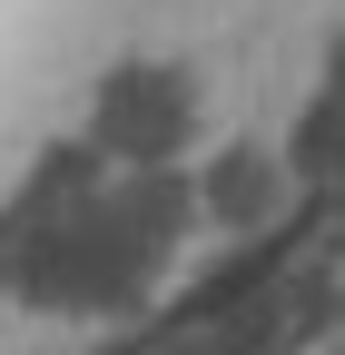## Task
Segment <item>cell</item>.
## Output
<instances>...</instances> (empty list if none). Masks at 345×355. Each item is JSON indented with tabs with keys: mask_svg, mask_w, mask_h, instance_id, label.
I'll use <instances>...</instances> for the list:
<instances>
[{
	"mask_svg": "<svg viewBox=\"0 0 345 355\" xmlns=\"http://www.w3.org/2000/svg\"><path fill=\"white\" fill-rule=\"evenodd\" d=\"M207 128V99L178 60H118L89 89V148L109 168H178Z\"/></svg>",
	"mask_w": 345,
	"mask_h": 355,
	"instance_id": "cell-1",
	"label": "cell"
},
{
	"mask_svg": "<svg viewBox=\"0 0 345 355\" xmlns=\"http://www.w3.org/2000/svg\"><path fill=\"white\" fill-rule=\"evenodd\" d=\"M197 207H218L227 227L276 217V207H286V158H267V148H218V158L197 168Z\"/></svg>",
	"mask_w": 345,
	"mask_h": 355,
	"instance_id": "cell-2",
	"label": "cell"
}]
</instances>
